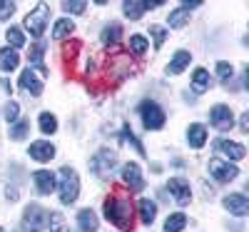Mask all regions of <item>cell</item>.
Wrapping results in <instances>:
<instances>
[{
    "label": "cell",
    "mask_w": 249,
    "mask_h": 232,
    "mask_svg": "<svg viewBox=\"0 0 249 232\" xmlns=\"http://www.w3.org/2000/svg\"><path fill=\"white\" fill-rule=\"evenodd\" d=\"M232 75H234V68L230 65V62H217V77L222 80V82H230L232 80Z\"/></svg>",
    "instance_id": "33"
},
{
    "label": "cell",
    "mask_w": 249,
    "mask_h": 232,
    "mask_svg": "<svg viewBox=\"0 0 249 232\" xmlns=\"http://www.w3.org/2000/svg\"><path fill=\"white\" fill-rule=\"evenodd\" d=\"M122 180H124V185H127L132 193H140V190L144 187V180H142V173H140L137 162H127L122 167Z\"/></svg>",
    "instance_id": "8"
},
{
    "label": "cell",
    "mask_w": 249,
    "mask_h": 232,
    "mask_svg": "<svg viewBox=\"0 0 249 232\" xmlns=\"http://www.w3.org/2000/svg\"><path fill=\"white\" fill-rule=\"evenodd\" d=\"M140 115H142V122H144L147 130H160L164 125V113H162L160 105L152 102V100H144L140 105Z\"/></svg>",
    "instance_id": "5"
},
{
    "label": "cell",
    "mask_w": 249,
    "mask_h": 232,
    "mask_svg": "<svg viewBox=\"0 0 249 232\" xmlns=\"http://www.w3.org/2000/svg\"><path fill=\"white\" fill-rule=\"evenodd\" d=\"M187 20H190V10L187 8H177V10L170 13V25L172 28H184Z\"/></svg>",
    "instance_id": "28"
},
{
    "label": "cell",
    "mask_w": 249,
    "mask_h": 232,
    "mask_svg": "<svg viewBox=\"0 0 249 232\" xmlns=\"http://www.w3.org/2000/svg\"><path fill=\"white\" fill-rule=\"evenodd\" d=\"M190 60H192V55L187 53V50H179L172 60H170V65H167V73H172V75H179L184 68H190Z\"/></svg>",
    "instance_id": "16"
},
{
    "label": "cell",
    "mask_w": 249,
    "mask_h": 232,
    "mask_svg": "<svg viewBox=\"0 0 249 232\" xmlns=\"http://www.w3.org/2000/svg\"><path fill=\"white\" fill-rule=\"evenodd\" d=\"M77 225H80L82 232H95V230H97V215L92 213V210H80Z\"/></svg>",
    "instance_id": "20"
},
{
    "label": "cell",
    "mask_w": 249,
    "mask_h": 232,
    "mask_svg": "<svg viewBox=\"0 0 249 232\" xmlns=\"http://www.w3.org/2000/svg\"><path fill=\"white\" fill-rule=\"evenodd\" d=\"M80 195V180H77V173L72 167H62L60 170V202L62 205H70L75 202Z\"/></svg>",
    "instance_id": "2"
},
{
    "label": "cell",
    "mask_w": 249,
    "mask_h": 232,
    "mask_svg": "<svg viewBox=\"0 0 249 232\" xmlns=\"http://www.w3.org/2000/svg\"><path fill=\"white\" fill-rule=\"evenodd\" d=\"M210 122L217 130H232L234 128V115L227 105H214L212 113H210Z\"/></svg>",
    "instance_id": "7"
},
{
    "label": "cell",
    "mask_w": 249,
    "mask_h": 232,
    "mask_svg": "<svg viewBox=\"0 0 249 232\" xmlns=\"http://www.w3.org/2000/svg\"><path fill=\"white\" fill-rule=\"evenodd\" d=\"M72 30H75V23H72L70 18H62V20H57V23H55L53 38H55V40H65V38H68Z\"/></svg>",
    "instance_id": "24"
},
{
    "label": "cell",
    "mask_w": 249,
    "mask_h": 232,
    "mask_svg": "<svg viewBox=\"0 0 249 232\" xmlns=\"http://www.w3.org/2000/svg\"><path fill=\"white\" fill-rule=\"evenodd\" d=\"M28 130H30V122L28 120H15L10 125V140H23L28 135Z\"/></svg>",
    "instance_id": "27"
},
{
    "label": "cell",
    "mask_w": 249,
    "mask_h": 232,
    "mask_svg": "<svg viewBox=\"0 0 249 232\" xmlns=\"http://www.w3.org/2000/svg\"><path fill=\"white\" fill-rule=\"evenodd\" d=\"M48 23H50V8H48L45 3H40L35 10L28 13V18H25V30H28L33 38H40V35L45 33Z\"/></svg>",
    "instance_id": "3"
},
{
    "label": "cell",
    "mask_w": 249,
    "mask_h": 232,
    "mask_svg": "<svg viewBox=\"0 0 249 232\" xmlns=\"http://www.w3.org/2000/svg\"><path fill=\"white\" fill-rule=\"evenodd\" d=\"M187 140H190V147H195V150H199V147H204V140H207V128L199 122L190 125V130H187Z\"/></svg>",
    "instance_id": "15"
},
{
    "label": "cell",
    "mask_w": 249,
    "mask_h": 232,
    "mask_svg": "<svg viewBox=\"0 0 249 232\" xmlns=\"http://www.w3.org/2000/svg\"><path fill=\"white\" fill-rule=\"evenodd\" d=\"M13 13H15V3H10V0H0V20H8Z\"/></svg>",
    "instance_id": "37"
},
{
    "label": "cell",
    "mask_w": 249,
    "mask_h": 232,
    "mask_svg": "<svg viewBox=\"0 0 249 232\" xmlns=\"http://www.w3.org/2000/svg\"><path fill=\"white\" fill-rule=\"evenodd\" d=\"M85 8H88V3L85 0H68V3H62V10L65 13H72V15H80V13H85Z\"/></svg>",
    "instance_id": "34"
},
{
    "label": "cell",
    "mask_w": 249,
    "mask_h": 232,
    "mask_svg": "<svg viewBox=\"0 0 249 232\" xmlns=\"http://www.w3.org/2000/svg\"><path fill=\"white\" fill-rule=\"evenodd\" d=\"M239 130H242V133L249 130V113H244V115L239 117Z\"/></svg>",
    "instance_id": "39"
},
{
    "label": "cell",
    "mask_w": 249,
    "mask_h": 232,
    "mask_svg": "<svg viewBox=\"0 0 249 232\" xmlns=\"http://www.w3.org/2000/svg\"><path fill=\"white\" fill-rule=\"evenodd\" d=\"M142 13H144V3H142V0H127V3H124V15H127L130 20H137Z\"/></svg>",
    "instance_id": "29"
},
{
    "label": "cell",
    "mask_w": 249,
    "mask_h": 232,
    "mask_svg": "<svg viewBox=\"0 0 249 232\" xmlns=\"http://www.w3.org/2000/svg\"><path fill=\"white\" fill-rule=\"evenodd\" d=\"M105 217L120 230H132L135 207L130 205V200H124L120 195H112V197L105 200Z\"/></svg>",
    "instance_id": "1"
},
{
    "label": "cell",
    "mask_w": 249,
    "mask_h": 232,
    "mask_svg": "<svg viewBox=\"0 0 249 232\" xmlns=\"http://www.w3.org/2000/svg\"><path fill=\"white\" fill-rule=\"evenodd\" d=\"M184 225H187V217L182 213H175V215H170L167 220H164V232H182Z\"/></svg>",
    "instance_id": "25"
},
{
    "label": "cell",
    "mask_w": 249,
    "mask_h": 232,
    "mask_svg": "<svg viewBox=\"0 0 249 232\" xmlns=\"http://www.w3.org/2000/svg\"><path fill=\"white\" fill-rule=\"evenodd\" d=\"M210 73H207L204 68H197L195 70V75H192V88H195V93H204V90H210Z\"/></svg>",
    "instance_id": "23"
},
{
    "label": "cell",
    "mask_w": 249,
    "mask_h": 232,
    "mask_svg": "<svg viewBox=\"0 0 249 232\" xmlns=\"http://www.w3.org/2000/svg\"><path fill=\"white\" fill-rule=\"evenodd\" d=\"M18 115H20V105H18V102H13V100H10V102H8V105H5V120H8V122H10V125H13V122H15V120H18Z\"/></svg>",
    "instance_id": "35"
},
{
    "label": "cell",
    "mask_w": 249,
    "mask_h": 232,
    "mask_svg": "<svg viewBox=\"0 0 249 232\" xmlns=\"http://www.w3.org/2000/svg\"><path fill=\"white\" fill-rule=\"evenodd\" d=\"M20 88H25L30 95H35V97H37L40 93H43V82H40V80L35 77V73L28 68L23 75H20Z\"/></svg>",
    "instance_id": "14"
},
{
    "label": "cell",
    "mask_w": 249,
    "mask_h": 232,
    "mask_svg": "<svg viewBox=\"0 0 249 232\" xmlns=\"http://www.w3.org/2000/svg\"><path fill=\"white\" fill-rule=\"evenodd\" d=\"M18 62H20V58H18V53L13 48L0 50V70H3V73H13L18 68Z\"/></svg>",
    "instance_id": "18"
},
{
    "label": "cell",
    "mask_w": 249,
    "mask_h": 232,
    "mask_svg": "<svg viewBox=\"0 0 249 232\" xmlns=\"http://www.w3.org/2000/svg\"><path fill=\"white\" fill-rule=\"evenodd\" d=\"M0 232H5V230H3V227H0Z\"/></svg>",
    "instance_id": "40"
},
{
    "label": "cell",
    "mask_w": 249,
    "mask_h": 232,
    "mask_svg": "<svg viewBox=\"0 0 249 232\" xmlns=\"http://www.w3.org/2000/svg\"><path fill=\"white\" fill-rule=\"evenodd\" d=\"M5 38H8V43L13 45V50H15V48H23V45H25V35L20 33V28H8Z\"/></svg>",
    "instance_id": "31"
},
{
    "label": "cell",
    "mask_w": 249,
    "mask_h": 232,
    "mask_svg": "<svg viewBox=\"0 0 249 232\" xmlns=\"http://www.w3.org/2000/svg\"><path fill=\"white\" fill-rule=\"evenodd\" d=\"M140 217H142L144 225H152L155 217H157V205L152 200H147V197L140 200Z\"/></svg>",
    "instance_id": "22"
},
{
    "label": "cell",
    "mask_w": 249,
    "mask_h": 232,
    "mask_svg": "<svg viewBox=\"0 0 249 232\" xmlns=\"http://www.w3.org/2000/svg\"><path fill=\"white\" fill-rule=\"evenodd\" d=\"M120 38H122V25L120 23H112V25H107L105 30H102V43H105L107 48H115L120 43Z\"/></svg>",
    "instance_id": "21"
},
{
    "label": "cell",
    "mask_w": 249,
    "mask_h": 232,
    "mask_svg": "<svg viewBox=\"0 0 249 232\" xmlns=\"http://www.w3.org/2000/svg\"><path fill=\"white\" fill-rule=\"evenodd\" d=\"M122 135H124V140H130V142H132V145L137 147V153H140V155H144V147H142V142H140V140H137V137L132 135L130 125H124V128H122Z\"/></svg>",
    "instance_id": "36"
},
{
    "label": "cell",
    "mask_w": 249,
    "mask_h": 232,
    "mask_svg": "<svg viewBox=\"0 0 249 232\" xmlns=\"http://www.w3.org/2000/svg\"><path fill=\"white\" fill-rule=\"evenodd\" d=\"M40 130H43L45 135H53V133L57 130L55 115H50V113H43V115H40Z\"/></svg>",
    "instance_id": "30"
},
{
    "label": "cell",
    "mask_w": 249,
    "mask_h": 232,
    "mask_svg": "<svg viewBox=\"0 0 249 232\" xmlns=\"http://www.w3.org/2000/svg\"><path fill=\"white\" fill-rule=\"evenodd\" d=\"M224 207L230 210L232 215H237V217H244L249 213V202H247L244 195H227L224 197Z\"/></svg>",
    "instance_id": "12"
},
{
    "label": "cell",
    "mask_w": 249,
    "mask_h": 232,
    "mask_svg": "<svg viewBox=\"0 0 249 232\" xmlns=\"http://www.w3.org/2000/svg\"><path fill=\"white\" fill-rule=\"evenodd\" d=\"M45 222H48L50 232H68V222H65V217H62L60 213H50Z\"/></svg>",
    "instance_id": "26"
},
{
    "label": "cell",
    "mask_w": 249,
    "mask_h": 232,
    "mask_svg": "<svg viewBox=\"0 0 249 232\" xmlns=\"http://www.w3.org/2000/svg\"><path fill=\"white\" fill-rule=\"evenodd\" d=\"M214 147H217L219 153H224L230 160H242V157L247 155L244 145H242V142H232V140H217Z\"/></svg>",
    "instance_id": "10"
},
{
    "label": "cell",
    "mask_w": 249,
    "mask_h": 232,
    "mask_svg": "<svg viewBox=\"0 0 249 232\" xmlns=\"http://www.w3.org/2000/svg\"><path fill=\"white\" fill-rule=\"evenodd\" d=\"M33 180H35V187H37L40 195H50L53 190H55V177H53V173H48V170H37V173L33 175Z\"/></svg>",
    "instance_id": "13"
},
{
    "label": "cell",
    "mask_w": 249,
    "mask_h": 232,
    "mask_svg": "<svg viewBox=\"0 0 249 232\" xmlns=\"http://www.w3.org/2000/svg\"><path fill=\"white\" fill-rule=\"evenodd\" d=\"M30 157L37 160V162H48L55 157V145L48 142V140H37L30 145Z\"/></svg>",
    "instance_id": "9"
},
{
    "label": "cell",
    "mask_w": 249,
    "mask_h": 232,
    "mask_svg": "<svg viewBox=\"0 0 249 232\" xmlns=\"http://www.w3.org/2000/svg\"><path fill=\"white\" fill-rule=\"evenodd\" d=\"M150 33H152V38H155V48H160V45L164 43V38H167V30L160 28V25H152Z\"/></svg>",
    "instance_id": "38"
},
{
    "label": "cell",
    "mask_w": 249,
    "mask_h": 232,
    "mask_svg": "<svg viewBox=\"0 0 249 232\" xmlns=\"http://www.w3.org/2000/svg\"><path fill=\"white\" fill-rule=\"evenodd\" d=\"M167 190L175 195V200H177L179 205H187V202H190V197H192L190 185H187L184 180H179V177H172V180L167 182Z\"/></svg>",
    "instance_id": "11"
},
{
    "label": "cell",
    "mask_w": 249,
    "mask_h": 232,
    "mask_svg": "<svg viewBox=\"0 0 249 232\" xmlns=\"http://www.w3.org/2000/svg\"><path fill=\"white\" fill-rule=\"evenodd\" d=\"M92 173L97 175V177H102V180H107V177H112V173H115V165H117V155L112 153V150H100L95 157H92Z\"/></svg>",
    "instance_id": "4"
},
{
    "label": "cell",
    "mask_w": 249,
    "mask_h": 232,
    "mask_svg": "<svg viewBox=\"0 0 249 232\" xmlns=\"http://www.w3.org/2000/svg\"><path fill=\"white\" fill-rule=\"evenodd\" d=\"M43 55H45V45H43V43H37V45L30 48V53H28V62H30V65H35L43 75H48V68H45V62H43Z\"/></svg>",
    "instance_id": "17"
},
{
    "label": "cell",
    "mask_w": 249,
    "mask_h": 232,
    "mask_svg": "<svg viewBox=\"0 0 249 232\" xmlns=\"http://www.w3.org/2000/svg\"><path fill=\"white\" fill-rule=\"evenodd\" d=\"M147 48H150V43H147L142 35H132V38H130V50H132L135 55H142Z\"/></svg>",
    "instance_id": "32"
},
{
    "label": "cell",
    "mask_w": 249,
    "mask_h": 232,
    "mask_svg": "<svg viewBox=\"0 0 249 232\" xmlns=\"http://www.w3.org/2000/svg\"><path fill=\"white\" fill-rule=\"evenodd\" d=\"M45 220H48V215L43 213V207H40V205H30V207L25 210V222H28L30 227H43Z\"/></svg>",
    "instance_id": "19"
},
{
    "label": "cell",
    "mask_w": 249,
    "mask_h": 232,
    "mask_svg": "<svg viewBox=\"0 0 249 232\" xmlns=\"http://www.w3.org/2000/svg\"><path fill=\"white\" fill-rule=\"evenodd\" d=\"M210 175L217 177L219 182H232L237 175H239V167L232 165V162H224V160H210Z\"/></svg>",
    "instance_id": "6"
}]
</instances>
